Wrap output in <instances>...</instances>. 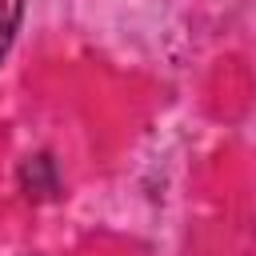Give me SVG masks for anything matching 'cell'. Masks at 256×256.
Instances as JSON below:
<instances>
[{
  "label": "cell",
  "mask_w": 256,
  "mask_h": 256,
  "mask_svg": "<svg viewBox=\"0 0 256 256\" xmlns=\"http://www.w3.org/2000/svg\"><path fill=\"white\" fill-rule=\"evenodd\" d=\"M20 20H24V0H0V60H4V56L12 52V44H16Z\"/></svg>",
  "instance_id": "6da1fadb"
}]
</instances>
